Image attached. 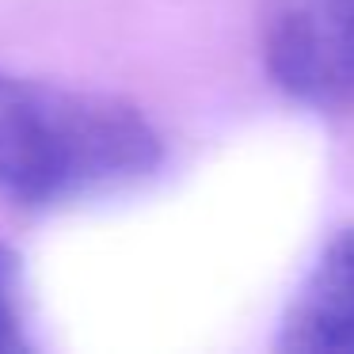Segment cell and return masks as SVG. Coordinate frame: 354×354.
<instances>
[{"label":"cell","mask_w":354,"mask_h":354,"mask_svg":"<svg viewBox=\"0 0 354 354\" xmlns=\"http://www.w3.org/2000/svg\"><path fill=\"white\" fill-rule=\"evenodd\" d=\"M160 156V133L133 103L0 69V194L16 206L122 191Z\"/></svg>","instance_id":"1"},{"label":"cell","mask_w":354,"mask_h":354,"mask_svg":"<svg viewBox=\"0 0 354 354\" xmlns=\"http://www.w3.org/2000/svg\"><path fill=\"white\" fill-rule=\"evenodd\" d=\"M263 62L290 100H354V0H274L263 19Z\"/></svg>","instance_id":"2"},{"label":"cell","mask_w":354,"mask_h":354,"mask_svg":"<svg viewBox=\"0 0 354 354\" xmlns=\"http://www.w3.org/2000/svg\"><path fill=\"white\" fill-rule=\"evenodd\" d=\"M278 343L301 354H354V229L328 240L286 308Z\"/></svg>","instance_id":"3"},{"label":"cell","mask_w":354,"mask_h":354,"mask_svg":"<svg viewBox=\"0 0 354 354\" xmlns=\"http://www.w3.org/2000/svg\"><path fill=\"white\" fill-rule=\"evenodd\" d=\"M24 308H19V259L8 244H0V354L27 351Z\"/></svg>","instance_id":"4"}]
</instances>
